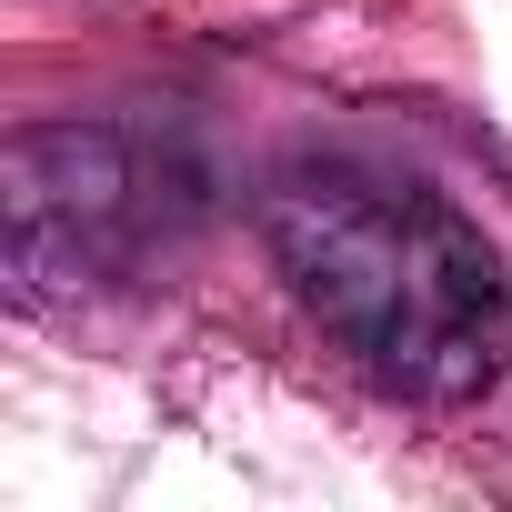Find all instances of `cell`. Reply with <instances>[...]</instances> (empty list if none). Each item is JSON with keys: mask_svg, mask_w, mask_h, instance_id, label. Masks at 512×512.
Masks as SVG:
<instances>
[{"mask_svg": "<svg viewBox=\"0 0 512 512\" xmlns=\"http://www.w3.org/2000/svg\"><path fill=\"white\" fill-rule=\"evenodd\" d=\"M262 241L292 302L382 392L452 412L512 372V272L442 191L362 161H302L272 181Z\"/></svg>", "mask_w": 512, "mask_h": 512, "instance_id": "obj_1", "label": "cell"}]
</instances>
